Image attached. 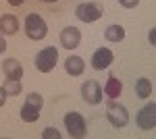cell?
<instances>
[{
    "mask_svg": "<svg viewBox=\"0 0 156 139\" xmlns=\"http://www.w3.org/2000/svg\"><path fill=\"white\" fill-rule=\"evenodd\" d=\"M58 37H60L62 48H67V50H75V48L79 46V42H81V31H79L77 27L69 25V27H65V29L60 31Z\"/></svg>",
    "mask_w": 156,
    "mask_h": 139,
    "instance_id": "cell-9",
    "label": "cell"
},
{
    "mask_svg": "<svg viewBox=\"0 0 156 139\" xmlns=\"http://www.w3.org/2000/svg\"><path fill=\"white\" fill-rule=\"evenodd\" d=\"M2 73L6 79H21L23 77V67L17 58H6L2 62Z\"/></svg>",
    "mask_w": 156,
    "mask_h": 139,
    "instance_id": "cell-11",
    "label": "cell"
},
{
    "mask_svg": "<svg viewBox=\"0 0 156 139\" xmlns=\"http://www.w3.org/2000/svg\"><path fill=\"white\" fill-rule=\"evenodd\" d=\"M121 92H123V83H121L115 75H110L106 85H104V89H102V93H106L110 100H117V98L121 96Z\"/></svg>",
    "mask_w": 156,
    "mask_h": 139,
    "instance_id": "cell-14",
    "label": "cell"
},
{
    "mask_svg": "<svg viewBox=\"0 0 156 139\" xmlns=\"http://www.w3.org/2000/svg\"><path fill=\"white\" fill-rule=\"evenodd\" d=\"M135 123H137V127L144 129V131H152L156 127V104L152 100L135 114Z\"/></svg>",
    "mask_w": 156,
    "mask_h": 139,
    "instance_id": "cell-7",
    "label": "cell"
},
{
    "mask_svg": "<svg viewBox=\"0 0 156 139\" xmlns=\"http://www.w3.org/2000/svg\"><path fill=\"white\" fill-rule=\"evenodd\" d=\"M119 4L123 9H135L140 4V0H119Z\"/></svg>",
    "mask_w": 156,
    "mask_h": 139,
    "instance_id": "cell-19",
    "label": "cell"
},
{
    "mask_svg": "<svg viewBox=\"0 0 156 139\" xmlns=\"http://www.w3.org/2000/svg\"><path fill=\"white\" fill-rule=\"evenodd\" d=\"M112 60H115L112 50H108V48H98L96 52L92 54V67L96 71H104L112 64Z\"/></svg>",
    "mask_w": 156,
    "mask_h": 139,
    "instance_id": "cell-10",
    "label": "cell"
},
{
    "mask_svg": "<svg viewBox=\"0 0 156 139\" xmlns=\"http://www.w3.org/2000/svg\"><path fill=\"white\" fill-rule=\"evenodd\" d=\"M6 52V40H4V35L0 33V54H4Z\"/></svg>",
    "mask_w": 156,
    "mask_h": 139,
    "instance_id": "cell-20",
    "label": "cell"
},
{
    "mask_svg": "<svg viewBox=\"0 0 156 139\" xmlns=\"http://www.w3.org/2000/svg\"><path fill=\"white\" fill-rule=\"evenodd\" d=\"M42 2H48V4H54V2H58V0H42Z\"/></svg>",
    "mask_w": 156,
    "mask_h": 139,
    "instance_id": "cell-24",
    "label": "cell"
},
{
    "mask_svg": "<svg viewBox=\"0 0 156 139\" xmlns=\"http://www.w3.org/2000/svg\"><path fill=\"white\" fill-rule=\"evenodd\" d=\"M56 62H58V50L52 48V46L42 48L36 54V69L40 73H50V71L56 67Z\"/></svg>",
    "mask_w": 156,
    "mask_h": 139,
    "instance_id": "cell-5",
    "label": "cell"
},
{
    "mask_svg": "<svg viewBox=\"0 0 156 139\" xmlns=\"http://www.w3.org/2000/svg\"><path fill=\"white\" fill-rule=\"evenodd\" d=\"M6 102V92H4V87H0V106H4Z\"/></svg>",
    "mask_w": 156,
    "mask_h": 139,
    "instance_id": "cell-21",
    "label": "cell"
},
{
    "mask_svg": "<svg viewBox=\"0 0 156 139\" xmlns=\"http://www.w3.org/2000/svg\"><path fill=\"white\" fill-rule=\"evenodd\" d=\"M19 31V19L15 15H2L0 17V33L2 35H15Z\"/></svg>",
    "mask_w": 156,
    "mask_h": 139,
    "instance_id": "cell-13",
    "label": "cell"
},
{
    "mask_svg": "<svg viewBox=\"0 0 156 139\" xmlns=\"http://www.w3.org/2000/svg\"><path fill=\"white\" fill-rule=\"evenodd\" d=\"M135 93H137V98H150L152 96V81L148 79V77H140L137 81H135Z\"/></svg>",
    "mask_w": 156,
    "mask_h": 139,
    "instance_id": "cell-15",
    "label": "cell"
},
{
    "mask_svg": "<svg viewBox=\"0 0 156 139\" xmlns=\"http://www.w3.org/2000/svg\"><path fill=\"white\" fill-rule=\"evenodd\" d=\"M42 106H44V98H42V93L37 92H31L27 93V98H25V104L21 106V120L23 123H36L37 118H40V110H42Z\"/></svg>",
    "mask_w": 156,
    "mask_h": 139,
    "instance_id": "cell-1",
    "label": "cell"
},
{
    "mask_svg": "<svg viewBox=\"0 0 156 139\" xmlns=\"http://www.w3.org/2000/svg\"><path fill=\"white\" fill-rule=\"evenodd\" d=\"M104 37H106L108 42H123L125 40V29H123V25H108L106 29H104Z\"/></svg>",
    "mask_w": 156,
    "mask_h": 139,
    "instance_id": "cell-16",
    "label": "cell"
},
{
    "mask_svg": "<svg viewBox=\"0 0 156 139\" xmlns=\"http://www.w3.org/2000/svg\"><path fill=\"white\" fill-rule=\"evenodd\" d=\"M81 96H83V100L87 104H100L104 98H102V87H100V83L94 81V79H90V81H85L81 85Z\"/></svg>",
    "mask_w": 156,
    "mask_h": 139,
    "instance_id": "cell-8",
    "label": "cell"
},
{
    "mask_svg": "<svg viewBox=\"0 0 156 139\" xmlns=\"http://www.w3.org/2000/svg\"><path fill=\"white\" fill-rule=\"evenodd\" d=\"M25 33H27L29 40H34V42L44 40L46 33H48L46 21H44L37 12H29V15H27V19H25Z\"/></svg>",
    "mask_w": 156,
    "mask_h": 139,
    "instance_id": "cell-2",
    "label": "cell"
},
{
    "mask_svg": "<svg viewBox=\"0 0 156 139\" xmlns=\"http://www.w3.org/2000/svg\"><path fill=\"white\" fill-rule=\"evenodd\" d=\"M65 71H67V75H71V77H79V75H83L85 71V62L81 56H69L65 60Z\"/></svg>",
    "mask_w": 156,
    "mask_h": 139,
    "instance_id": "cell-12",
    "label": "cell"
},
{
    "mask_svg": "<svg viewBox=\"0 0 156 139\" xmlns=\"http://www.w3.org/2000/svg\"><path fill=\"white\" fill-rule=\"evenodd\" d=\"M23 2H25V0H9V4H11V6H21Z\"/></svg>",
    "mask_w": 156,
    "mask_h": 139,
    "instance_id": "cell-22",
    "label": "cell"
},
{
    "mask_svg": "<svg viewBox=\"0 0 156 139\" xmlns=\"http://www.w3.org/2000/svg\"><path fill=\"white\" fill-rule=\"evenodd\" d=\"M75 17L83 23H94L102 17V6L98 2H83V4H77L75 9Z\"/></svg>",
    "mask_w": 156,
    "mask_h": 139,
    "instance_id": "cell-6",
    "label": "cell"
},
{
    "mask_svg": "<svg viewBox=\"0 0 156 139\" xmlns=\"http://www.w3.org/2000/svg\"><path fill=\"white\" fill-rule=\"evenodd\" d=\"M106 118L115 129H123V127H127V123H129V112L117 100H110L106 104Z\"/></svg>",
    "mask_w": 156,
    "mask_h": 139,
    "instance_id": "cell-3",
    "label": "cell"
},
{
    "mask_svg": "<svg viewBox=\"0 0 156 139\" xmlns=\"http://www.w3.org/2000/svg\"><path fill=\"white\" fill-rule=\"evenodd\" d=\"M2 87H4L6 96H19L21 93V79H6Z\"/></svg>",
    "mask_w": 156,
    "mask_h": 139,
    "instance_id": "cell-17",
    "label": "cell"
},
{
    "mask_svg": "<svg viewBox=\"0 0 156 139\" xmlns=\"http://www.w3.org/2000/svg\"><path fill=\"white\" fill-rule=\"evenodd\" d=\"M65 127H67V133L75 139H81L87 135V125H85L83 114L79 112H67L65 114Z\"/></svg>",
    "mask_w": 156,
    "mask_h": 139,
    "instance_id": "cell-4",
    "label": "cell"
},
{
    "mask_svg": "<svg viewBox=\"0 0 156 139\" xmlns=\"http://www.w3.org/2000/svg\"><path fill=\"white\" fill-rule=\"evenodd\" d=\"M42 139H60V133L54 127H46L42 131Z\"/></svg>",
    "mask_w": 156,
    "mask_h": 139,
    "instance_id": "cell-18",
    "label": "cell"
},
{
    "mask_svg": "<svg viewBox=\"0 0 156 139\" xmlns=\"http://www.w3.org/2000/svg\"><path fill=\"white\" fill-rule=\"evenodd\" d=\"M154 31H156V29L152 27V29H150V35H148V37H150V44H154V42H156V37H154Z\"/></svg>",
    "mask_w": 156,
    "mask_h": 139,
    "instance_id": "cell-23",
    "label": "cell"
}]
</instances>
